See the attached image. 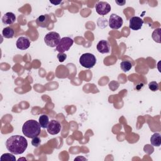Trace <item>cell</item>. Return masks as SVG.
Instances as JSON below:
<instances>
[{
	"instance_id": "6da1fadb",
	"label": "cell",
	"mask_w": 161,
	"mask_h": 161,
	"mask_svg": "<svg viewBox=\"0 0 161 161\" xmlns=\"http://www.w3.org/2000/svg\"><path fill=\"white\" fill-rule=\"evenodd\" d=\"M28 147L26 138L20 135H13L6 142V147L10 153L14 155H19L24 153Z\"/></svg>"
},
{
	"instance_id": "7a4b0ae2",
	"label": "cell",
	"mask_w": 161,
	"mask_h": 161,
	"mask_svg": "<svg viewBox=\"0 0 161 161\" xmlns=\"http://www.w3.org/2000/svg\"><path fill=\"white\" fill-rule=\"evenodd\" d=\"M40 131V125L39 122L35 119H29L26 121L22 126V132L23 135L29 138H33L38 136Z\"/></svg>"
},
{
	"instance_id": "3957f363",
	"label": "cell",
	"mask_w": 161,
	"mask_h": 161,
	"mask_svg": "<svg viewBox=\"0 0 161 161\" xmlns=\"http://www.w3.org/2000/svg\"><path fill=\"white\" fill-rule=\"evenodd\" d=\"M79 63L82 67L86 69H91L95 65L96 58L93 54L91 53H85L80 57Z\"/></svg>"
},
{
	"instance_id": "277c9868",
	"label": "cell",
	"mask_w": 161,
	"mask_h": 161,
	"mask_svg": "<svg viewBox=\"0 0 161 161\" xmlns=\"http://www.w3.org/2000/svg\"><path fill=\"white\" fill-rule=\"evenodd\" d=\"M60 40V35L55 31L48 33L44 37V42L47 46L50 47H57Z\"/></svg>"
},
{
	"instance_id": "5b68a950",
	"label": "cell",
	"mask_w": 161,
	"mask_h": 161,
	"mask_svg": "<svg viewBox=\"0 0 161 161\" xmlns=\"http://www.w3.org/2000/svg\"><path fill=\"white\" fill-rule=\"evenodd\" d=\"M74 43V40L68 36L63 37L60 39L58 44L56 47V50L59 53H64L68 51Z\"/></svg>"
},
{
	"instance_id": "8992f818",
	"label": "cell",
	"mask_w": 161,
	"mask_h": 161,
	"mask_svg": "<svg viewBox=\"0 0 161 161\" xmlns=\"http://www.w3.org/2000/svg\"><path fill=\"white\" fill-rule=\"evenodd\" d=\"M123 19L116 14H111L109 19V26L112 29L118 30L123 25Z\"/></svg>"
},
{
	"instance_id": "52a82bcc",
	"label": "cell",
	"mask_w": 161,
	"mask_h": 161,
	"mask_svg": "<svg viewBox=\"0 0 161 161\" xmlns=\"http://www.w3.org/2000/svg\"><path fill=\"white\" fill-rule=\"evenodd\" d=\"M96 11L99 15H106L111 11V6L104 1H99L95 6Z\"/></svg>"
},
{
	"instance_id": "ba28073f",
	"label": "cell",
	"mask_w": 161,
	"mask_h": 161,
	"mask_svg": "<svg viewBox=\"0 0 161 161\" xmlns=\"http://www.w3.org/2000/svg\"><path fill=\"white\" fill-rule=\"evenodd\" d=\"M47 131L50 135H57L61 130L60 123L55 119L51 120L47 126Z\"/></svg>"
},
{
	"instance_id": "9c48e42d",
	"label": "cell",
	"mask_w": 161,
	"mask_h": 161,
	"mask_svg": "<svg viewBox=\"0 0 161 161\" xmlns=\"http://www.w3.org/2000/svg\"><path fill=\"white\" fill-rule=\"evenodd\" d=\"M143 24V19L138 16H133L130 19L129 27L133 30H138L141 29Z\"/></svg>"
},
{
	"instance_id": "30bf717a",
	"label": "cell",
	"mask_w": 161,
	"mask_h": 161,
	"mask_svg": "<svg viewBox=\"0 0 161 161\" xmlns=\"http://www.w3.org/2000/svg\"><path fill=\"white\" fill-rule=\"evenodd\" d=\"M16 47L19 50H26L30 46V42L27 37L20 36L16 42Z\"/></svg>"
},
{
	"instance_id": "8fae6325",
	"label": "cell",
	"mask_w": 161,
	"mask_h": 161,
	"mask_svg": "<svg viewBox=\"0 0 161 161\" xmlns=\"http://www.w3.org/2000/svg\"><path fill=\"white\" fill-rule=\"evenodd\" d=\"M96 48L97 51L101 53H107L109 52L110 50V45L109 42L104 40L99 41L97 44Z\"/></svg>"
},
{
	"instance_id": "7c38bea8",
	"label": "cell",
	"mask_w": 161,
	"mask_h": 161,
	"mask_svg": "<svg viewBox=\"0 0 161 161\" xmlns=\"http://www.w3.org/2000/svg\"><path fill=\"white\" fill-rule=\"evenodd\" d=\"M50 22L49 16L48 14H43L41 15L37 18L36 20V25L42 28H45L48 26Z\"/></svg>"
},
{
	"instance_id": "4fadbf2b",
	"label": "cell",
	"mask_w": 161,
	"mask_h": 161,
	"mask_svg": "<svg viewBox=\"0 0 161 161\" xmlns=\"http://www.w3.org/2000/svg\"><path fill=\"white\" fill-rule=\"evenodd\" d=\"M16 20V16L12 12L6 13L2 18V21L5 25H11Z\"/></svg>"
},
{
	"instance_id": "5bb4252c",
	"label": "cell",
	"mask_w": 161,
	"mask_h": 161,
	"mask_svg": "<svg viewBox=\"0 0 161 161\" xmlns=\"http://www.w3.org/2000/svg\"><path fill=\"white\" fill-rule=\"evenodd\" d=\"M150 143L154 147H159L161 144V136L158 133H155L150 138Z\"/></svg>"
},
{
	"instance_id": "9a60e30c",
	"label": "cell",
	"mask_w": 161,
	"mask_h": 161,
	"mask_svg": "<svg viewBox=\"0 0 161 161\" xmlns=\"http://www.w3.org/2000/svg\"><path fill=\"white\" fill-rule=\"evenodd\" d=\"M39 123L40 125V126L43 128H47V126L49 123V118L48 116L46 114H42L38 118Z\"/></svg>"
},
{
	"instance_id": "2e32d148",
	"label": "cell",
	"mask_w": 161,
	"mask_h": 161,
	"mask_svg": "<svg viewBox=\"0 0 161 161\" xmlns=\"http://www.w3.org/2000/svg\"><path fill=\"white\" fill-rule=\"evenodd\" d=\"M3 35L4 38H11L14 36V31L13 30V28H11L9 26L6 27L2 31Z\"/></svg>"
},
{
	"instance_id": "e0dca14e",
	"label": "cell",
	"mask_w": 161,
	"mask_h": 161,
	"mask_svg": "<svg viewBox=\"0 0 161 161\" xmlns=\"http://www.w3.org/2000/svg\"><path fill=\"white\" fill-rule=\"evenodd\" d=\"M0 160H1V161H3V160H4V161H15L16 158L13 155V153H6L1 155Z\"/></svg>"
},
{
	"instance_id": "ac0fdd59",
	"label": "cell",
	"mask_w": 161,
	"mask_h": 161,
	"mask_svg": "<svg viewBox=\"0 0 161 161\" xmlns=\"http://www.w3.org/2000/svg\"><path fill=\"white\" fill-rule=\"evenodd\" d=\"M120 67L124 72H128L131 69L132 64L129 61H123L120 64Z\"/></svg>"
},
{
	"instance_id": "d6986e66",
	"label": "cell",
	"mask_w": 161,
	"mask_h": 161,
	"mask_svg": "<svg viewBox=\"0 0 161 161\" xmlns=\"http://www.w3.org/2000/svg\"><path fill=\"white\" fill-rule=\"evenodd\" d=\"M148 88L152 91H157L159 89V86L157 82L155 81H152L150 82L148 84Z\"/></svg>"
},
{
	"instance_id": "ffe728a7",
	"label": "cell",
	"mask_w": 161,
	"mask_h": 161,
	"mask_svg": "<svg viewBox=\"0 0 161 161\" xmlns=\"http://www.w3.org/2000/svg\"><path fill=\"white\" fill-rule=\"evenodd\" d=\"M41 143V140L39 137L35 136L32 138L31 140V145L35 147H37L39 146V145Z\"/></svg>"
},
{
	"instance_id": "44dd1931",
	"label": "cell",
	"mask_w": 161,
	"mask_h": 161,
	"mask_svg": "<svg viewBox=\"0 0 161 161\" xmlns=\"http://www.w3.org/2000/svg\"><path fill=\"white\" fill-rule=\"evenodd\" d=\"M67 58V55L64 53H58L57 55V58L60 62H63Z\"/></svg>"
},
{
	"instance_id": "7402d4cb",
	"label": "cell",
	"mask_w": 161,
	"mask_h": 161,
	"mask_svg": "<svg viewBox=\"0 0 161 161\" xmlns=\"http://www.w3.org/2000/svg\"><path fill=\"white\" fill-rule=\"evenodd\" d=\"M50 3L53 4L54 5H58V4H59L60 3H62L61 1H50Z\"/></svg>"
},
{
	"instance_id": "603a6c76",
	"label": "cell",
	"mask_w": 161,
	"mask_h": 161,
	"mask_svg": "<svg viewBox=\"0 0 161 161\" xmlns=\"http://www.w3.org/2000/svg\"><path fill=\"white\" fill-rule=\"evenodd\" d=\"M24 160L25 161H26V159L25 158H18V161H19V160Z\"/></svg>"
}]
</instances>
